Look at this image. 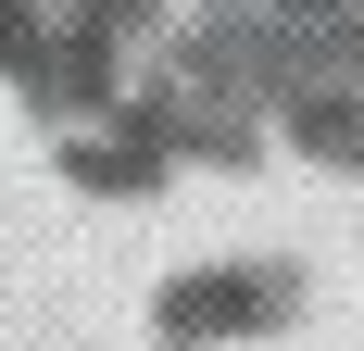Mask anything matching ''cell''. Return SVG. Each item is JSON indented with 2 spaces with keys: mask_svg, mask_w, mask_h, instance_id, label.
<instances>
[]
</instances>
